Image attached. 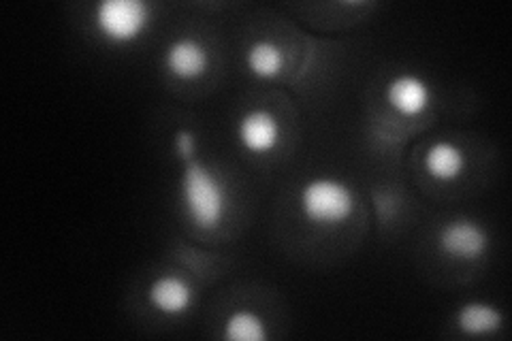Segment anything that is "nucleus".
<instances>
[{"instance_id": "nucleus-1", "label": "nucleus", "mask_w": 512, "mask_h": 341, "mask_svg": "<svg viewBox=\"0 0 512 341\" xmlns=\"http://www.w3.org/2000/svg\"><path fill=\"white\" fill-rule=\"evenodd\" d=\"M180 192L186 216L197 229H218L227 216L229 192L214 169L203 165L201 160H188L182 173Z\"/></svg>"}, {"instance_id": "nucleus-2", "label": "nucleus", "mask_w": 512, "mask_h": 341, "mask_svg": "<svg viewBox=\"0 0 512 341\" xmlns=\"http://www.w3.org/2000/svg\"><path fill=\"white\" fill-rule=\"evenodd\" d=\"M355 207V192L335 177H314L299 192L301 214L316 226H340L355 214Z\"/></svg>"}, {"instance_id": "nucleus-3", "label": "nucleus", "mask_w": 512, "mask_h": 341, "mask_svg": "<svg viewBox=\"0 0 512 341\" xmlns=\"http://www.w3.org/2000/svg\"><path fill=\"white\" fill-rule=\"evenodd\" d=\"M152 7L143 0H103L94 9V26L99 35L116 45L135 43L148 30Z\"/></svg>"}, {"instance_id": "nucleus-4", "label": "nucleus", "mask_w": 512, "mask_h": 341, "mask_svg": "<svg viewBox=\"0 0 512 341\" xmlns=\"http://www.w3.org/2000/svg\"><path fill=\"white\" fill-rule=\"evenodd\" d=\"M438 248L453 261L472 263L483 258L489 248V235L483 224L468 218H457L444 224L438 235Z\"/></svg>"}, {"instance_id": "nucleus-5", "label": "nucleus", "mask_w": 512, "mask_h": 341, "mask_svg": "<svg viewBox=\"0 0 512 341\" xmlns=\"http://www.w3.org/2000/svg\"><path fill=\"white\" fill-rule=\"evenodd\" d=\"M237 137L244 148L256 156H265L278 150L282 141V124L274 111L254 107L246 111L237 124Z\"/></svg>"}, {"instance_id": "nucleus-6", "label": "nucleus", "mask_w": 512, "mask_h": 341, "mask_svg": "<svg viewBox=\"0 0 512 341\" xmlns=\"http://www.w3.org/2000/svg\"><path fill=\"white\" fill-rule=\"evenodd\" d=\"M387 103L389 107L402 118H419L429 109L431 99V86L421 75L402 73L393 77L387 84Z\"/></svg>"}, {"instance_id": "nucleus-7", "label": "nucleus", "mask_w": 512, "mask_h": 341, "mask_svg": "<svg viewBox=\"0 0 512 341\" xmlns=\"http://www.w3.org/2000/svg\"><path fill=\"white\" fill-rule=\"evenodd\" d=\"M212 56L207 45L195 37L175 39L165 52V67L169 75L180 81H197L210 71Z\"/></svg>"}, {"instance_id": "nucleus-8", "label": "nucleus", "mask_w": 512, "mask_h": 341, "mask_svg": "<svg viewBox=\"0 0 512 341\" xmlns=\"http://www.w3.org/2000/svg\"><path fill=\"white\" fill-rule=\"evenodd\" d=\"M148 303L163 316H182L195 303V288L178 273H165L148 288Z\"/></svg>"}, {"instance_id": "nucleus-9", "label": "nucleus", "mask_w": 512, "mask_h": 341, "mask_svg": "<svg viewBox=\"0 0 512 341\" xmlns=\"http://www.w3.org/2000/svg\"><path fill=\"white\" fill-rule=\"evenodd\" d=\"M423 167L431 180L448 184V182L459 180V177L466 173L468 156H466V150H463L455 141L440 139L429 145V150L425 152V158H423Z\"/></svg>"}, {"instance_id": "nucleus-10", "label": "nucleus", "mask_w": 512, "mask_h": 341, "mask_svg": "<svg viewBox=\"0 0 512 341\" xmlns=\"http://www.w3.org/2000/svg\"><path fill=\"white\" fill-rule=\"evenodd\" d=\"M457 329L472 337H483L493 335L504 327V314L498 305L487 303V301H468L463 303L457 316Z\"/></svg>"}, {"instance_id": "nucleus-11", "label": "nucleus", "mask_w": 512, "mask_h": 341, "mask_svg": "<svg viewBox=\"0 0 512 341\" xmlns=\"http://www.w3.org/2000/svg\"><path fill=\"white\" fill-rule=\"evenodd\" d=\"M246 64L254 77L274 79L286 67V54L278 43L269 39H259L248 47Z\"/></svg>"}, {"instance_id": "nucleus-12", "label": "nucleus", "mask_w": 512, "mask_h": 341, "mask_svg": "<svg viewBox=\"0 0 512 341\" xmlns=\"http://www.w3.org/2000/svg\"><path fill=\"white\" fill-rule=\"evenodd\" d=\"M224 337L231 341H265L269 337L267 322L252 310H235L224 320Z\"/></svg>"}, {"instance_id": "nucleus-13", "label": "nucleus", "mask_w": 512, "mask_h": 341, "mask_svg": "<svg viewBox=\"0 0 512 341\" xmlns=\"http://www.w3.org/2000/svg\"><path fill=\"white\" fill-rule=\"evenodd\" d=\"M175 150H178L184 162L192 160V156H195V133L188 131V128L178 131V135H175Z\"/></svg>"}]
</instances>
